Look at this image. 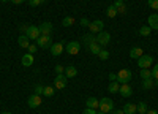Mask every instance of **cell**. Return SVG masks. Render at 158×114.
Segmentation results:
<instances>
[{
  "mask_svg": "<svg viewBox=\"0 0 158 114\" xmlns=\"http://www.w3.org/2000/svg\"><path fill=\"white\" fill-rule=\"evenodd\" d=\"M36 44L41 48V49H51V46L54 44V43H52L51 35H40V38L36 40Z\"/></svg>",
  "mask_w": 158,
  "mask_h": 114,
  "instance_id": "obj_1",
  "label": "cell"
},
{
  "mask_svg": "<svg viewBox=\"0 0 158 114\" xmlns=\"http://www.w3.org/2000/svg\"><path fill=\"white\" fill-rule=\"evenodd\" d=\"M98 109L101 111V112H111L112 109H114V101L111 100V98H101L100 100V106H98Z\"/></svg>",
  "mask_w": 158,
  "mask_h": 114,
  "instance_id": "obj_2",
  "label": "cell"
},
{
  "mask_svg": "<svg viewBox=\"0 0 158 114\" xmlns=\"http://www.w3.org/2000/svg\"><path fill=\"white\" fill-rule=\"evenodd\" d=\"M152 63H153V57L152 56H147V54H142L138 59V67L139 68H150Z\"/></svg>",
  "mask_w": 158,
  "mask_h": 114,
  "instance_id": "obj_3",
  "label": "cell"
},
{
  "mask_svg": "<svg viewBox=\"0 0 158 114\" xmlns=\"http://www.w3.org/2000/svg\"><path fill=\"white\" fill-rule=\"evenodd\" d=\"M130 79H131V71L128 68H123L117 73V82L127 84V82H130Z\"/></svg>",
  "mask_w": 158,
  "mask_h": 114,
  "instance_id": "obj_4",
  "label": "cell"
},
{
  "mask_svg": "<svg viewBox=\"0 0 158 114\" xmlns=\"http://www.w3.org/2000/svg\"><path fill=\"white\" fill-rule=\"evenodd\" d=\"M89 30H90V33H98V32L104 30V22H103L101 19L92 21V22L89 24Z\"/></svg>",
  "mask_w": 158,
  "mask_h": 114,
  "instance_id": "obj_5",
  "label": "cell"
},
{
  "mask_svg": "<svg viewBox=\"0 0 158 114\" xmlns=\"http://www.w3.org/2000/svg\"><path fill=\"white\" fill-rule=\"evenodd\" d=\"M109 40H111L109 32L101 30V32H98V33H97V43H98V44L104 46V44H108V43H109Z\"/></svg>",
  "mask_w": 158,
  "mask_h": 114,
  "instance_id": "obj_6",
  "label": "cell"
},
{
  "mask_svg": "<svg viewBox=\"0 0 158 114\" xmlns=\"http://www.w3.org/2000/svg\"><path fill=\"white\" fill-rule=\"evenodd\" d=\"M25 35H27L30 40H38L40 35H41V32H40V29L36 27V25H29V27H27V32H25Z\"/></svg>",
  "mask_w": 158,
  "mask_h": 114,
  "instance_id": "obj_7",
  "label": "cell"
},
{
  "mask_svg": "<svg viewBox=\"0 0 158 114\" xmlns=\"http://www.w3.org/2000/svg\"><path fill=\"white\" fill-rule=\"evenodd\" d=\"M63 48H65V43L63 41H59V43H54L51 46V54L54 57H59L62 53H63Z\"/></svg>",
  "mask_w": 158,
  "mask_h": 114,
  "instance_id": "obj_8",
  "label": "cell"
},
{
  "mask_svg": "<svg viewBox=\"0 0 158 114\" xmlns=\"http://www.w3.org/2000/svg\"><path fill=\"white\" fill-rule=\"evenodd\" d=\"M67 76L65 74H57V78L54 79V89H65L67 87Z\"/></svg>",
  "mask_w": 158,
  "mask_h": 114,
  "instance_id": "obj_9",
  "label": "cell"
},
{
  "mask_svg": "<svg viewBox=\"0 0 158 114\" xmlns=\"http://www.w3.org/2000/svg\"><path fill=\"white\" fill-rule=\"evenodd\" d=\"M79 49H81V44H79V41H70V43L67 44V53L71 54V56L79 54Z\"/></svg>",
  "mask_w": 158,
  "mask_h": 114,
  "instance_id": "obj_10",
  "label": "cell"
},
{
  "mask_svg": "<svg viewBox=\"0 0 158 114\" xmlns=\"http://www.w3.org/2000/svg\"><path fill=\"white\" fill-rule=\"evenodd\" d=\"M27 103H29V108H38V106H41V97L36 95V94H33V95L29 97Z\"/></svg>",
  "mask_w": 158,
  "mask_h": 114,
  "instance_id": "obj_11",
  "label": "cell"
},
{
  "mask_svg": "<svg viewBox=\"0 0 158 114\" xmlns=\"http://www.w3.org/2000/svg\"><path fill=\"white\" fill-rule=\"evenodd\" d=\"M40 32H41V35H51L52 33V24L51 22H41V25H40Z\"/></svg>",
  "mask_w": 158,
  "mask_h": 114,
  "instance_id": "obj_12",
  "label": "cell"
},
{
  "mask_svg": "<svg viewBox=\"0 0 158 114\" xmlns=\"http://www.w3.org/2000/svg\"><path fill=\"white\" fill-rule=\"evenodd\" d=\"M118 92H120L122 97H131V94H133V89H131L130 84L127 82V84H122V86H120V91H118Z\"/></svg>",
  "mask_w": 158,
  "mask_h": 114,
  "instance_id": "obj_13",
  "label": "cell"
},
{
  "mask_svg": "<svg viewBox=\"0 0 158 114\" xmlns=\"http://www.w3.org/2000/svg\"><path fill=\"white\" fill-rule=\"evenodd\" d=\"M85 105H87V108L98 109V106H100V100H98V98H95V97H90V98H87Z\"/></svg>",
  "mask_w": 158,
  "mask_h": 114,
  "instance_id": "obj_14",
  "label": "cell"
},
{
  "mask_svg": "<svg viewBox=\"0 0 158 114\" xmlns=\"http://www.w3.org/2000/svg\"><path fill=\"white\" fill-rule=\"evenodd\" d=\"M147 21H149V27L152 30H158V15H150Z\"/></svg>",
  "mask_w": 158,
  "mask_h": 114,
  "instance_id": "obj_15",
  "label": "cell"
},
{
  "mask_svg": "<svg viewBox=\"0 0 158 114\" xmlns=\"http://www.w3.org/2000/svg\"><path fill=\"white\" fill-rule=\"evenodd\" d=\"M33 60H35L33 59V54H30V53L29 54H24L22 56V65L24 67H32L33 65Z\"/></svg>",
  "mask_w": 158,
  "mask_h": 114,
  "instance_id": "obj_16",
  "label": "cell"
},
{
  "mask_svg": "<svg viewBox=\"0 0 158 114\" xmlns=\"http://www.w3.org/2000/svg\"><path fill=\"white\" fill-rule=\"evenodd\" d=\"M18 43H19L21 48H25V49H27V48L30 46V38H29L27 35H21V36L18 38Z\"/></svg>",
  "mask_w": 158,
  "mask_h": 114,
  "instance_id": "obj_17",
  "label": "cell"
},
{
  "mask_svg": "<svg viewBox=\"0 0 158 114\" xmlns=\"http://www.w3.org/2000/svg\"><path fill=\"white\" fill-rule=\"evenodd\" d=\"M114 6H115L117 13H120V15H123V13L127 11V8H125V3H123V0H115V2H114Z\"/></svg>",
  "mask_w": 158,
  "mask_h": 114,
  "instance_id": "obj_18",
  "label": "cell"
},
{
  "mask_svg": "<svg viewBox=\"0 0 158 114\" xmlns=\"http://www.w3.org/2000/svg\"><path fill=\"white\" fill-rule=\"evenodd\" d=\"M142 54H144V53H142V49L138 48V46L131 48V51H130V57H133V59H139Z\"/></svg>",
  "mask_w": 158,
  "mask_h": 114,
  "instance_id": "obj_19",
  "label": "cell"
},
{
  "mask_svg": "<svg viewBox=\"0 0 158 114\" xmlns=\"http://www.w3.org/2000/svg\"><path fill=\"white\" fill-rule=\"evenodd\" d=\"M101 49H103V46H101V44H98L97 41H95V43H92V44L89 46V51H90L92 54H95V56H98V54H100V51H101Z\"/></svg>",
  "mask_w": 158,
  "mask_h": 114,
  "instance_id": "obj_20",
  "label": "cell"
},
{
  "mask_svg": "<svg viewBox=\"0 0 158 114\" xmlns=\"http://www.w3.org/2000/svg\"><path fill=\"white\" fill-rule=\"evenodd\" d=\"M136 109H138V105H133V103H127L123 106V112L125 114H135Z\"/></svg>",
  "mask_w": 158,
  "mask_h": 114,
  "instance_id": "obj_21",
  "label": "cell"
},
{
  "mask_svg": "<svg viewBox=\"0 0 158 114\" xmlns=\"http://www.w3.org/2000/svg\"><path fill=\"white\" fill-rule=\"evenodd\" d=\"M76 74H77V70H76V67L70 65V67H67V68H65V76H67V78H74Z\"/></svg>",
  "mask_w": 158,
  "mask_h": 114,
  "instance_id": "obj_22",
  "label": "cell"
},
{
  "mask_svg": "<svg viewBox=\"0 0 158 114\" xmlns=\"http://www.w3.org/2000/svg\"><path fill=\"white\" fill-rule=\"evenodd\" d=\"M108 91H109L111 94H117L118 91H120V84H118L117 81H112V82H109V87H108Z\"/></svg>",
  "mask_w": 158,
  "mask_h": 114,
  "instance_id": "obj_23",
  "label": "cell"
},
{
  "mask_svg": "<svg viewBox=\"0 0 158 114\" xmlns=\"http://www.w3.org/2000/svg\"><path fill=\"white\" fill-rule=\"evenodd\" d=\"M95 41H97V36H95L94 33H87V35L84 36V43L87 44V48H89L92 43H95Z\"/></svg>",
  "mask_w": 158,
  "mask_h": 114,
  "instance_id": "obj_24",
  "label": "cell"
},
{
  "mask_svg": "<svg viewBox=\"0 0 158 114\" xmlns=\"http://www.w3.org/2000/svg\"><path fill=\"white\" fill-rule=\"evenodd\" d=\"M153 86H155V79H153V78L142 79V89H152Z\"/></svg>",
  "mask_w": 158,
  "mask_h": 114,
  "instance_id": "obj_25",
  "label": "cell"
},
{
  "mask_svg": "<svg viewBox=\"0 0 158 114\" xmlns=\"http://www.w3.org/2000/svg\"><path fill=\"white\" fill-rule=\"evenodd\" d=\"M73 24H74V18H71V16H67V18L62 21V25H63V27H71Z\"/></svg>",
  "mask_w": 158,
  "mask_h": 114,
  "instance_id": "obj_26",
  "label": "cell"
},
{
  "mask_svg": "<svg viewBox=\"0 0 158 114\" xmlns=\"http://www.w3.org/2000/svg\"><path fill=\"white\" fill-rule=\"evenodd\" d=\"M150 32H152V29L149 27V25H144V27L139 29V35H141V36H149Z\"/></svg>",
  "mask_w": 158,
  "mask_h": 114,
  "instance_id": "obj_27",
  "label": "cell"
},
{
  "mask_svg": "<svg viewBox=\"0 0 158 114\" xmlns=\"http://www.w3.org/2000/svg\"><path fill=\"white\" fill-rule=\"evenodd\" d=\"M106 15L109 16V18H115L118 13H117V10H115V6L114 5H111V6H108V10H106Z\"/></svg>",
  "mask_w": 158,
  "mask_h": 114,
  "instance_id": "obj_28",
  "label": "cell"
},
{
  "mask_svg": "<svg viewBox=\"0 0 158 114\" xmlns=\"http://www.w3.org/2000/svg\"><path fill=\"white\" fill-rule=\"evenodd\" d=\"M141 78H142V79L152 78V71H150L149 68H141Z\"/></svg>",
  "mask_w": 158,
  "mask_h": 114,
  "instance_id": "obj_29",
  "label": "cell"
},
{
  "mask_svg": "<svg viewBox=\"0 0 158 114\" xmlns=\"http://www.w3.org/2000/svg\"><path fill=\"white\" fill-rule=\"evenodd\" d=\"M43 95H44V97H52V95H54V87H52V86H46Z\"/></svg>",
  "mask_w": 158,
  "mask_h": 114,
  "instance_id": "obj_30",
  "label": "cell"
},
{
  "mask_svg": "<svg viewBox=\"0 0 158 114\" xmlns=\"http://www.w3.org/2000/svg\"><path fill=\"white\" fill-rule=\"evenodd\" d=\"M139 114H146L147 112V105L146 103H144V101H141V103L138 105V109H136Z\"/></svg>",
  "mask_w": 158,
  "mask_h": 114,
  "instance_id": "obj_31",
  "label": "cell"
},
{
  "mask_svg": "<svg viewBox=\"0 0 158 114\" xmlns=\"http://www.w3.org/2000/svg\"><path fill=\"white\" fill-rule=\"evenodd\" d=\"M98 57H100L101 60H106V59H109V53H108L106 49H101L100 54H98Z\"/></svg>",
  "mask_w": 158,
  "mask_h": 114,
  "instance_id": "obj_32",
  "label": "cell"
},
{
  "mask_svg": "<svg viewBox=\"0 0 158 114\" xmlns=\"http://www.w3.org/2000/svg\"><path fill=\"white\" fill-rule=\"evenodd\" d=\"M43 92H44V86L36 84V86H35V94H36V95H43Z\"/></svg>",
  "mask_w": 158,
  "mask_h": 114,
  "instance_id": "obj_33",
  "label": "cell"
},
{
  "mask_svg": "<svg viewBox=\"0 0 158 114\" xmlns=\"http://www.w3.org/2000/svg\"><path fill=\"white\" fill-rule=\"evenodd\" d=\"M43 2H44V0H29V5L30 6H40Z\"/></svg>",
  "mask_w": 158,
  "mask_h": 114,
  "instance_id": "obj_34",
  "label": "cell"
},
{
  "mask_svg": "<svg viewBox=\"0 0 158 114\" xmlns=\"http://www.w3.org/2000/svg\"><path fill=\"white\" fill-rule=\"evenodd\" d=\"M150 71H152V78H153L155 81H158V63L155 65V68H153V70H150Z\"/></svg>",
  "mask_w": 158,
  "mask_h": 114,
  "instance_id": "obj_35",
  "label": "cell"
},
{
  "mask_svg": "<svg viewBox=\"0 0 158 114\" xmlns=\"http://www.w3.org/2000/svg\"><path fill=\"white\" fill-rule=\"evenodd\" d=\"M149 6L152 10H158V0H149Z\"/></svg>",
  "mask_w": 158,
  "mask_h": 114,
  "instance_id": "obj_36",
  "label": "cell"
},
{
  "mask_svg": "<svg viewBox=\"0 0 158 114\" xmlns=\"http://www.w3.org/2000/svg\"><path fill=\"white\" fill-rule=\"evenodd\" d=\"M54 71H56L57 74H63V73H65V68H63L62 65H56V68H54Z\"/></svg>",
  "mask_w": 158,
  "mask_h": 114,
  "instance_id": "obj_37",
  "label": "cell"
},
{
  "mask_svg": "<svg viewBox=\"0 0 158 114\" xmlns=\"http://www.w3.org/2000/svg\"><path fill=\"white\" fill-rule=\"evenodd\" d=\"M27 49H29V53H30V54H35L36 51H38V46H36V44H30Z\"/></svg>",
  "mask_w": 158,
  "mask_h": 114,
  "instance_id": "obj_38",
  "label": "cell"
},
{
  "mask_svg": "<svg viewBox=\"0 0 158 114\" xmlns=\"http://www.w3.org/2000/svg\"><path fill=\"white\" fill-rule=\"evenodd\" d=\"M82 114H97V109H92V108H85L82 111Z\"/></svg>",
  "mask_w": 158,
  "mask_h": 114,
  "instance_id": "obj_39",
  "label": "cell"
},
{
  "mask_svg": "<svg viewBox=\"0 0 158 114\" xmlns=\"http://www.w3.org/2000/svg\"><path fill=\"white\" fill-rule=\"evenodd\" d=\"M89 24H90V21H89L87 18H82V19H81V25H84V27H89Z\"/></svg>",
  "mask_w": 158,
  "mask_h": 114,
  "instance_id": "obj_40",
  "label": "cell"
},
{
  "mask_svg": "<svg viewBox=\"0 0 158 114\" xmlns=\"http://www.w3.org/2000/svg\"><path fill=\"white\" fill-rule=\"evenodd\" d=\"M111 114H125V112H123V109H112Z\"/></svg>",
  "mask_w": 158,
  "mask_h": 114,
  "instance_id": "obj_41",
  "label": "cell"
},
{
  "mask_svg": "<svg viewBox=\"0 0 158 114\" xmlns=\"http://www.w3.org/2000/svg\"><path fill=\"white\" fill-rule=\"evenodd\" d=\"M109 79H111V81H117V74L111 73V74H109Z\"/></svg>",
  "mask_w": 158,
  "mask_h": 114,
  "instance_id": "obj_42",
  "label": "cell"
},
{
  "mask_svg": "<svg viewBox=\"0 0 158 114\" xmlns=\"http://www.w3.org/2000/svg\"><path fill=\"white\" fill-rule=\"evenodd\" d=\"M11 2H13V3H15V5H21V3L24 2V0H11Z\"/></svg>",
  "mask_w": 158,
  "mask_h": 114,
  "instance_id": "obj_43",
  "label": "cell"
},
{
  "mask_svg": "<svg viewBox=\"0 0 158 114\" xmlns=\"http://www.w3.org/2000/svg\"><path fill=\"white\" fill-rule=\"evenodd\" d=\"M146 114H158V112H156L155 109H147V112H146Z\"/></svg>",
  "mask_w": 158,
  "mask_h": 114,
  "instance_id": "obj_44",
  "label": "cell"
},
{
  "mask_svg": "<svg viewBox=\"0 0 158 114\" xmlns=\"http://www.w3.org/2000/svg\"><path fill=\"white\" fill-rule=\"evenodd\" d=\"M2 114H13V112H8V111H3Z\"/></svg>",
  "mask_w": 158,
  "mask_h": 114,
  "instance_id": "obj_45",
  "label": "cell"
},
{
  "mask_svg": "<svg viewBox=\"0 0 158 114\" xmlns=\"http://www.w3.org/2000/svg\"><path fill=\"white\" fill-rule=\"evenodd\" d=\"M97 114H106V112H101V111H98V112H97Z\"/></svg>",
  "mask_w": 158,
  "mask_h": 114,
  "instance_id": "obj_46",
  "label": "cell"
},
{
  "mask_svg": "<svg viewBox=\"0 0 158 114\" xmlns=\"http://www.w3.org/2000/svg\"><path fill=\"white\" fill-rule=\"evenodd\" d=\"M0 2H8V0H0Z\"/></svg>",
  "mask_w": 158,
  "mask_h": 114,
  "instance_id": "obj_47",
  "label": "cell"
},
{
  "mask_svg": "<svg viewBox=\"0 0 158 114\" xmlns=\"http://www.w3.org/2000/svg\"><path fill=\"white\" fill-rule=\"evenodd\" d=\"M155 86H156V87H158V81H156V82H155Z\"/></svg>",
  "mask_w": 158,
  "mask_h": 114,
  "instance_id": "obj_48",
  "label": "cell"
}]
</instances>
